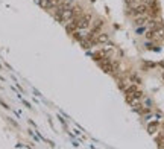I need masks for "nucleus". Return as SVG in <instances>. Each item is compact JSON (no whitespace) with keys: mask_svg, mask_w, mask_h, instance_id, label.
Returning a JSON list of instances; mask_svg holds the SVG:
<instances>
[{"mask_svg":"<svg viewBox=\"0 0 164 149\" xmlns=\"http://www.w3.org/2000/svg\"><path fill=\"white\" fill-rule=\"evenodd\" d=\"M61 0H40V3L44 9H49V11H55L56 6L59 5Z\"/></svg>","mask_w":164,"mask_h":149,"instance_id":"4","label":"nucleus"},{"mask_svg":"<svg viewBox=\"0 0 164 149\" xmlns=\"http://www.w3.org/2000/svg\"><path fill=\"white\" fill-rule=\"evenodd\" d=\"M132 15L138 17V15H146L149 12V6L148 3H143V5H135V6H131V11H129Z\"/></svg>","mask_w":164,"mask_h":149,"instance_id":"3","label":"nucleus"},{"mask_svg":"<svg viewBox=\"0 0 164 149\" xmlns=\"http://www.w3.org/2000/svg\"><path fill=\"white\" fill-rule=\"evenodd\" d=\"M142 91H140L135 85H131L129 88H126V99L129 102H132V101H135V99H140L142 97Z\"/></svg>","mask_w":164,"mask_h":149,"instance_id":"2","label":"nucleus"},{"mask_svg":"<svg viewBox=\"0 0 164 149\" xmlns=\"http://www.w3.org/2000/svg\"><path fill=\"white\" fill-rule=\"evenodd\" d=\"M157 128H158V123H157V122L149 123V126H148V129H149V132H151V134H154V132L157 131Z\"/></svg>","mask_w":164,"mask_h":149,"instance_id":"7","label":"nucleus"},{"mask_svg":"<svg viewBox=\"0 0 164 149\" xmlns=\"http://www.w3.org/2000/svg\"><path fill=\"white\" fill-rule=\"evenodd\" d=\"M146 21H148V17L146 15H138L134 23H135V26H142V24H145Z\"/></svg>","mask_w":164,"mask_h":149,"instance_id":"6","label":"nucleus"},{"mask_svg":"<svg viewBox=\"0 0 164 149\" xmlns=\"http://www.w3.org/2000/svg\"><path fill=\"white\" fill-rule=\"evenodd\" d=\"M157 141H158V146H160V147H164V137H163V135L157 137Z\"/></svg>","mask_w":164,"mask_h":149,"instance_id":"8","label":"nucleus"},{"mask_svg":"<svg viewBox=\"0 0 164 149\" xmlns=\"http://www.w3.org/2000/svg\"><path fill=\"white\" fill-rule=\"evenodd\" d=\"M94 41H96V44H103V43H106V41H108V35L100 32V34H97V35H96Z\"/></svg>","mask_w":164,"mask_h":149,"instance_id":"5","label":"nucleus"},{"mask_svg":"<svg viewBox=\"0 0 164 149\" xmlns=\"http://www.w3.org/2000/svg\"><path fill=\"white\" fill-rule=\"evenodd\" d=\"M143 2H145V3H151V2H152V0H143Z\"/></svg>","mask_w":164,"mask_h":149,"instance_id":"9","label":"nucleus"},{"mask_svg":"<svg viewBox=\"0 0 164 149\" xmlns=\"http://www.w3.org/2000/svg\"><path fill=\"white\" fill-rule=\"evenodd\" d=\"M91 20H93V15L90 12H85L79 17V23H78V31H82V29H87L90 28L91 24Z\"/></svg>","mask_w":164,"mask_h":149,"instance_id":"1","label":"nucleus"}]
</instances>
